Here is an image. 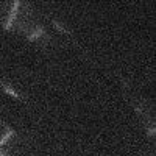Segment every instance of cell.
<instances>
[{
    "label": "cell",
    "mask_w": 156,
    "mask_h": 156,
    "mask_svg": "<svg viewBox=\"0 0 156 156\" xmlns=\"http://www.w3.org/2000/svg\"><path fill=\"white\" fill-rule=\"evenodd\" d=\"M19 6H20V2H19V0H16V2L12 3V8H11V12H9V16H8L6 22L3 23V28H5V30H9V28H11L12 22H14V19H16V16H17Z\"/></svg>",
    "instance_id": "cell-1"
},
{
    "label": "cell",
    "mask_w": 156,
    "mask_h": 156,
    "mask_svg": "<svg viewBox=\"0 0 156 156\" xmlns=\"http://www.w3.org/2000/svg\"><path fill=\"white\" fill-rule=\"evenodd\" d=\"M14 134H16V133H14V129H12V128H8V129H6V133H5L2 137H0V147H2L8 139H9V137H12Z\"/></svg>",
    "instance_id": "cell-2"
},
{
    "label": "cell",
    "mask_w": 156,
    "mask_h": 156,
    "mask_svg": "<svg viewBox=\"0 0 156 156\" xmlns=\"http://www.w3.org/2000/svg\"><path fill=\"white\" fill-rule=\"evenodd\" d=\"M2 87H3V90H5V92L6 94H9V95H12V97H14V98H22V95H19L17 92H16V90L14 89H12V87H9L8 84H5V83H2Z\"/></svg>",
    "instance_id": "cell-3"
},
{
    "label": "cell",
    "mask_w": 156,
    "mask_h": 156,
    "mask_svg": "<svg viewBox=\"0 0 156 156\" xmlns=\"http://www.w3.org/2000/svg\"><path fill=\"white\" fill-rule=\"evenodd\" d=\"M42 34H44V27H41V25H39V27L36 28V31H34L33 34H28V41H34L36 37L42 36Z\"/></svg>",
    "instance_id": "cell-4"
},
{
    "label": "cell",
    "mask_w": 156,
    "mask_h": 156,
    "mask_svg": "<svg viewBox=\"0 0 156 156\" xmlns=\"http://www.w3.org/2000/svg\"><path fill=\"white\" fill-rule=\"evenodd\" d=\"M53 25H55V28H58L59 31H62V33H66V34H70V33H69V31H67L66 28H64V27H62V25H59V23H58L56 20H53Z\"/></svg>",
    "instance_id": "cell-5"
},
{
    "label": "cell",
    "mask_w": 156,
    "mask_h": 156,
    "mask_svg": "<svg viewBox=\"0 0 156 156\" xmlns=\"http://www.w3.org/2000/svg\"><path fill=\"white\" fill-rule=\"evenodd\" d=\"M148 134L150 136H154V128H148Z\"/></svg>",
    "instance_id": "cell-6"
},
{
    "label": "cell",
    "mask_w": 156,
    "mask_h": 156,
    "mask_svg": "<svg viewBox=\"0 0 156 156\" xmlns=\"http://www.w3.org/2000/svg\"><path fill=\"white\" fill-rule=\"evenodd\" d=\"M0 156H6V154H0Z\"/></svg>",
    "instance_id": "cell-7"
}]
</instances>
